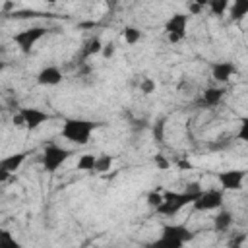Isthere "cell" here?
Returning <instances> with one entry per match:
<instances>
[{"mask_svg": "<svg viewBox=\"0 0 248 248\" xmlns=\"http://www.w3.org/2000/svg\"><path fill=\"white\" fill-rule=\"evenodd\" d=\"M225 97V89L223 87H207L203 93H202V101L205 107H217Z\"/></svg>", "mask_w": 248, "mask_h": 248, "instance_id": "15", "label": "cell"}, {"mask_svg": "<svg viewBox=\"0 0 248 248\" xmlns=\"http://www.w3.org/2000/svg\"><path fill=\"white\" fill-rule=\"evenodd\" d=\"M114 52H116L114 43H103V48H101V52H99V54H103V58H105V60H110V58L114 56Z\"/></svg>", "mask_w": 248, "mask_h": 248, "instance_id": "26", "label": "cell"}, {"mask_svg": "<svg viewBox=\"0 0 248 248\" xmlns=\"http://www.w3.org/2000/svg\"><path fill=\"white\" fill-rule=\"evenodd\" d=\"M155 89H157L155 79H151V78H143V79L140 81V93H143V95H151V93H155Z\"/></svg>", "mask_w": 248, "mask_h": 248, "instance_id": "23", "label": "cell"}, {"mask_svg": "<svg viewBox=\"0 0 248 248\" xmlns=\"http://www.w3.org/2000/svg\"><path fill=\"white\" fill-rule=\"evenodd\" d=\"M248 16V0H232V6H231V12H229V17L232 21H240Z\"/></svg>", "mask_w": 248, "mask_h": 248, "instance_id": "17", "label": "cell"}, {"mask_svg": "<svg viewBox=\"0 0 248 248\" xmlns=\"http://www.w3.org/2000/svg\"><path fill=\"white\" fill-rule=\"evenodd\" d=\"M246 240V234L242 232V234H238V236H234V238H231L229 240V246H232V248H236V246H240L242 242Z\"/></svg>", "mask_w": 248, "mask_h": 248, "instance_id": "29", "label": "cell"}, {"mask_svg": "<svg viewBox=\"0 0 248 248\" xmlns=\"http://www.w3.org/2000/svg\"><path fill=\"white\" fill-rule=\"evenodd\" d=\"M236 138H238L240 141H246V140H248V120H242V122H240V130H238Z\"/></svg>", "mask_w": 248, "mask_h": 248, "instance_id": "27", "label": "cell"}, {"mask_svg": "<svg viewBox=\"0 0 248 248\" xmlns=\"http://www.w3.org/2000/svg\"><path fill=\"white\" fill-rule=\"evenodd\" d=\"M165 122H167V118L161 116V118H157V120L153 122V126H151V134H153V140H155L157 143H163V141H165Z\"/></svg>", "mask_w": 248, "mask_h": 248, "instance_id": "19", "label": "cell"}, {"mask_svg": "<svg viewBox=\"0 0 248 248\" xmlns=\"http://www.w3.org/2000/svg\"><path fill=\"white\" fill-rule=\"evenodd\" d=\"M202 192V188L194 182L190 184L184 192H172V190H167L163 192V202L155 207V211L163 217H174L182 207H186L188 203H192L196 200V196Z\"/></svg>", "mask_w": 248, "mask_h": 248, "instance_id": "1", "label": "cell"}, {"mask_svg": "<svg viewBox=\"0 0 248 248\" xmlns=\"http://www.w3.org/2000/svg\"><path fill=\"white\" fill-rule=\"evenodd\" d=\"M19 112H21V116H23V120H25V128H27L29 132L39 130L45 122H48V120L52 118L48 112H45V110H41V108H35V107H23V108H19Z\"/></svg>", "mask_w": 248, "mask_h": 248, "instance_id": "8", "label": "cell"}, {"mask_svg": "<svg viewBox=\"0 0 248 248\" xmlns=\"http://www.w3.org/2000/svg\"><path fill=\"white\" fill-rule=\"evenodd\" d=\"M114 163V155H108V153H101L95 157V165H93V170L91 172H97V174H103L107 170H110Z\"/></svg>", "mask_w": 248, "mask_h": 248, "instance_id": "16", "label": "cell"}, {"mask_svg": "<svg viewBox=\"0 0 248 248\" xmlns=\"http://www.w3.org/2000/svg\"><path fill=\"white\" fill-rule=\"evenodd\" d=\"M101 48H103V41H101L99 37H91V39H87V41L83 43V46H81L79 60L83 62V60H87V58H93L95 54L101 52Z\"/></svg>", "mask_w": 248, "mask_h": 248, "instance_id": "13", "label": "cell"}, {"mask_svg": "<svg viewBox=\"0 0 248 248\" xmlns=\"http://www.w3.org/2000/svg\"><path fill=\"white\" fill-rule=\"evenodd\" d=\"M232 227V213L227 209H219L213 217V231L215 232H227Z\"/></svg>", "mask_w": 248, "mask_h": 248, "instance_id": "14", "label": "cell"}, {"mask_svg": "<svg viewBox=\"0 0 248 248\" xmlns=\"http://www.w3.org/2000/svg\"><path fill=\"white\" fill-rule=\"evenodd\" d=\"M2 70H4V62H0V74H2Z\"/></svg>", "mask_w": 248, "mask_h": 248, "instance_id": "36", "label": "cell"}, {"mask_svg": "<svg viewBox=\"0 0 248 248\" xmlns=\"http://www.w3.org/2000/svg\"><path fill=\"white\" fill-rule=\"evenodd\" d=\"M97 124L93 120H85V118H66L62 122V138L76 143V145H85L89 143L91 134L95 132Z\"/></svg>", "mask_w": 248, "mask_h": 248, "instance_id": "2", "label": "cell"}, {"mask_svg": "<svg viewBox=\"0 0 248 248\" xmlns=\"http://www.w3.org/2000/svg\"><path fill=\"white\" fill-rule=\"evenodd\" d=\"M122 37H124V41H126L128 45H136V43L141 41L143 33H141L138 27H134V25H126L124 31H122Z\"/></svg>", "mask_w": 248, "mask_h": 248, "instance_id": "18", "label": "cell"}, {"mask_svg": "<svg viewBox=\"0 0 248 248\" xmlns=\"http://www.w3.org/2000/svg\"><path fill=\"white\" fill-rule=\"evenodd\" d=\"M223 202H225V190L211 188V190H202L192 202V205L196 211L203 213V211H213V209L223 207Z\"/></svg>", "mask_w": 248, "mask_h": 248, "instance_id": "5", "label": "cell"}, {"mask_svg": "<svg viewBox=\"0 0 248 248\" xmlns=\"http://www.w3.org/2000/svg\"><path fill=\"white\" fill-rule=\"evenodd\" d=\"M188 10H190V14H202V10H203V8H202V6H198L196 2H192V0H190Z\"/></svg>", "mask_w": 248, "mask_h": 248, "instance_id": "30", "label": "cell"}, {"mask_svg": "<svg viewBox=\"0 0 248 248\" xmlns=\"http://www.w3.org/2000/svg\"><path fill=\"white\" fill-rule=\"evenodd\" d=\"M161 236L165 238H174V240H180L182 244L190 242L196 234L186 227V225H163L161 227Z\"/></svg>", "mask_w": 248, "mask_h": 248, "instance_id": "9", "label": "cell"}, {"mask_svg": "<svg viewBox=\"0 0 248 248\" xmlns=\"http://www.w3.org/2000/svg\"><path fill=\"white\" fill-rule=\"evenodd\" d=\"M21 244L12 236L10 231L6 229H0V248H19Z\"/></svg>", "mask_w": 248, "mask_h": 248, "instance_id": "21", "label": "cell"}, {"mask_svg": "<svg viewBox=\"0 0 248 248\" xmlns=\"http://www.w3.org/2000/svg\"><path fill=\"white\" fill-rule=\"evenodd\" d=\"M27 151H19V153H12V155H6V157H2L0 159V167L2 169H6L10 174H14L16 170H19V167L25 163V159H27Z\"/></svg>", "mask_w": 248, "mask_h": 248, "instance_id": "12", "label": "cell"}, {"mask_svg": "<svg viewBox=\"0 0 248 248\" xmlns=\"http://www.w3.org/2000/svg\"><path fill=\"white\" fill-rule=\"evenodd\" d=\"M72 155H74L72 149L62 147V145H56V143H48V145L45 147V151H43V157H41L43 169H45L46 172H56Z\"/></svg>", "mask_w": 248, "mask_h": 248, "instance_id": "3", "label": "cell"}, {"mask_svg": "<svg viewBox=\"0 0 248 248\" xmlns=\"http://www.w3.org/2000/svg\"><path fill=\"white\" fill-rule=\"evenodd\" d=\"M192 2H196V4H198V6H202V8H205L209 0H192Z\"/></svg>", "mask_w": 248, "mask_h": 248, "instance_id": "34", "label": "cell"}, {"mask_svg": "<svg viewBox=\"0 0 248 248\" xmlns=\"http://www.w3.org/2000/svg\"><path fill=\"white\" fill-rule=\"evenodd\" d=\"M153 163H155V167H157L159 170H167V169H170V163H169V159H167L163 153H155Z\"/></svg>", "mask_w": 248, "mask_h": 248, "instance_id": "25", "label": "cell"}, {"mask_svg": "<svg viewBox=\"0 0 248 248\" xmlns=\"http://www.w3.org/2000/svg\"><path fill=\"white\" fill-rule=\"evenodd\" d=\"M46 2H48V4H56L58 0H46Z\"/></svg>", "mask_w": 248, "mask_h": 248, "instance_id": "35", "label": "cell"}, {"mask_svg": "<svg viewBox=\"0 0 248 248\" xmlns=\"http://www.w3.org/2000/svg\"><path fill=\"white\" fill-rule=\"evenodd\" d=\"M95 157H97V155H93V153H83V155H79L76 169H78V170L91 172V170H93V165H95Z\"/></svg>", "mask_w": 248, "mask_h": 248, "instance_id": "20", "label": "cell"}, {"mask_svg": "<svg viewBox=\"0 0 248 248\" xmlns=\"http://www.w3.org/2000/svg\"><path fill=\"white\" fill-rule=\"evenodd\" d=\"M37 83L45 85V87H52V85L62 83V70L58 66H45L37 74Z\"/></svg>", "mask_w": 248, "mask_h": 248, "instance_id": "11", "label": "cell"}, {"mask_svg": "<svg viewBox=\"0 0 248 248\" xmlns=\"http://www.w3.org/2000/svg\"><path fill=\"white\" fill-rule=\"evenodd\" d=\"M186 27H188V14H174L169 17V21L165 23V31H167V39L170 43H180L186 37Z\"/></svg>", "mask_w": 248, "mask_h": 248, "instance_id": "6", "label": "cell"}, {"mask_svg": "<svg viewBox=\"0 0 248 248\" xmlns=\"http://www.w3.org/2000/svg\"><path fill=\"white\" fill-rule=\"evenodd\" d=\"M46 33H48L46 27H43V25H33V27H27V29L16 33V35H14V43L17 45V48H19L23 54H31L33 46H35Z\"/></svg>", "mask_w": 248, "mask_h": 248, "instance_id": "4", "label": "cell"}, {"mask_svg": "<svg viewBox=\"0 0 248 248\" xmlns=\"http://www.w3.org/2000/svg\"><path fill=\"white\" fill-rule=\"evenodd\" d=\"M12 124H14L16 128H25V120H23V116H21V112H17V114H14V118H12Z\"/></svg>", "mask_w": 248, "mask_h": 248, "instance_id": "28", "label": "cell"}, {"mask_svg": "<svg viewBox=\"0 0 248 248\" xmlns=\"http://www.w3.org/2000/svg\"><path fill=\"white\" fill-rule=\"evenodd\" d=\"M229 4H231V0H209V2H207V6H209V10H211V14H213V16H217V17H221V16L227 12Z\"/></svg>", "mask_w": 248, "mask_h": 248, "instance_id": "22", "label": "cell"}, {"mask_svg": "<svg viewBox=\"0 0 248 248\" xmlns=\"http://www.w3.org/2000/svg\"><path fill=\"white\" fill-rule=\"evenodd\" d=\"M8 178H10V172H8L6 169H2V167H0V184H2V182H6Z\"/></svg>", "mask_w": 248, "mask_h": 248, "instance_id": "31", "label": "cell"}, {"mask_svg": "<svg viewBox=\"0 0 248 248\" xmlns=\"http://www.w3.org/2000/svg\"><path fill=\"white\" fill-rule=\"evenodd\" d=\"M12 8H14V2H12V0H8V2L4 4V12H10Z\"/></svg>", "mask_w": 248, "mask_h": 248, "instance_id": "32", "label": "cell"}, {"mask_svg": "<svg viewBox=\"0 0 248 248\" xmlns=\"http://www.w3.org/2000/svg\"><path fill=\"white\" fill-rule=\"evenodd\" d=\"M236 74V66L232 62H213L211 64V78L217 83H227Z\"/></svg>", "mask_w": 248, "mask_h": 248, "instance_id": "10", "label": "cell"}, {"mask_svg": "<svg viewBox=\"0 0 248 248\" xmlns=\"http://www.w3.org/2000/svg\"><path fill=\"white\" fill-rule=\"evenodd\" d=\"M178 167H180V169H192V165H190L188 161H180V163H178Z\"/></svg>", "mask_w": 248, "mask_h": 248, "instance_id": "33", "label": "cell"}, {"mask_svg": "<svg viewBox=\"0 0 248 248\" xmlns=\"http://www.w3.org/2000/svg\"><path fill=\"white\" fill-rule=\"evenodd\" d=\"M246 172L242 169H227L217 172V180L221 184V190H240L244 182Z\"/></svg>", "mask_w": 248, "mask_h": 248, "instance_id": "7", "label": "cell"}, {"mask_svg": "<svg viewBox=\"0 0 248 248\" xmlns=\"http://www.w3.org/2000/svg\"><path fill=\"white\" fill-rule=\"evenodd\" d=\"M161 202H163V192H159V190H151V192L147 194V205H149V207L155 209Z\"/></svg>", "mask_w": 248, "mask_h": 248, "instance_id": "24", "label": "cell"}]
</instances>
